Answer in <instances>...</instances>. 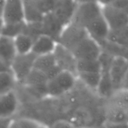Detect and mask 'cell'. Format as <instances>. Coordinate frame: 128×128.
<instances>
[{"label": "cell", "mask_w": 128, "mask_h": 128, "mask_svg": "<svg viewBox=\"0 0 128 128\" xmlns=\"http://www.w3.org/2000/svg\"><path fill=\"white\" fill-rule=\"evenodd\" d=\"M111 5L124 11L128 6V0H114Z\"/></svg>", "instance_id": "cell-27"}, {"label": "cell", "mask_w": 128, "mask_h": 128, "mask_svg": "<svg viewBox=\"0 0 128 128\" xmlns=\"http://www.w3.org/2000/svg\"><path fill=\"white\" fill-rule=\"evenodd\" d=\"M1 19L3 24L25 22L23 0H6Z\"/></svg>", "instance_id": "cell-4"}, {"label": "cell", "mask_w": 128, "mask_h": 128, "mask_svg": "<svg viewBox=\"0 0 128 128\" xmlns=\"http://www.w3.org/2000/svg\"><path fill=\"white\" fill-rule=\"evenodd\" d=\"M16 56L13 38L0 34V59L10 67Z\"/></svg>", "instance_id": "cell-13"}, {"label": "cell", "mask_w": 128, "mask_h": 128, "mask_svg": "<svg viewBox=\"0 0 128 128\" xmlns=\"http://www.w3.org/2000/svg\"><path fill=\"white\" fill-rule=\"evenodd\" d=\"M106 41L121 47L128 46V25L118 30L110 31Z\"/></svg>", "instance_id": "cell-17"}, {"label": "cell", "mask_w": 128, "mask_h": 128, "mask_svg": "<svg viewBox=\"0 0 128 128\" xmlns=\"http://www.w3.org/2000/svg\"><path fill=\"white\" fill-rule=\"evenodd\" d=\"M24 21L27 24L41 23L44 18L32 0H23Z\"/></svg>", "instance_id": "cell-15"}, {"label": "cell", "mask_w": 128, "mask_h": 128, "mask_svg": "<svg viewBox=\"0 0 128 128\" xmlns=\"http://www.w3.org/2000/svg\"><path fill=\"white\" fill-rule=\"evenodd\" d=\"M127 114H128V108H127Z\"/></svg>", "instance_id": "cell-39"}, {"label": "cell", "mask_w": 128, "mask_h": 128, "mask_svg": "<svg viewBox=\"0 0 128 128\" xmlns=\"http://www.w3.org/2000/svg\"><path fill=\"white\" fill-rule=\"evenodd\" d=\"M56 59L54 53L36 56L34 62L33 69L46 73L47 71L56 66Z\"/></svg>", "instance_id": "cell-19"}, {"label": "cell", "mask_w": 128, "mask_h": 128, "mask_svg": "<svg viewBox=\"0 0 128 128\" xmlns=\"http://www.w3.org/2000/svg\"><path fill=\"white\" fill-rule=\"evenodd\" d=\"M54 55L56 64L61 70L71 71L76 74V60L70 50L58 42Z\"/></svg>", "instance_id": "cell-11"}, {"label": "cell", "mask_w": 128, "mask_h": 128, "mask_svg": "<svg viewBox=\"0 0 128 128\" xmlns=\"http://www.w3.org/2000/svg\"><path fill=\"white\" fill-rule=\"evenodd\" d=\"M37 128H50L49 127V126H46V125H44L40 123V124L39 125V126Z\"/></svg>", "instance_id": "cell-35"}, {"label": "cell", "mask_w": 128, "mask_h": 128, "mask_svg": "<svg viewBox=\"0 0 128 128\" xmlns=\"http://www.w3.org/2000/svg\"><path fill=\"white\" fill-rule=\"evenodd\" d=\"M10 70H11L10 66L0 59V73L2 72H5V71H10Z\"/></svg>", "instance_id": "cell-30"}, {"label": "cell", "mask_w": 128, "mask_h": 128, "mask_svg": "<svg viewBox=\"0 0 128 128\" xmlns=\"http://www.w3.org/2000/svg\"><path fill=\"white\" fill-rule=\"evenodd\" d=\"M76 74L78 72H101L102 65L100 60H76Z\"/></svg>", "instance_id": "cell-18"}, {"label": "cell", "mask_w": 128, "mask_h": 128, "mask_svg": "<svg viewBox=\"0 0 128 128\" xmlns=\"http://www.w3.org/2000/svg\"><path fill=\"white\" fill-rule=\"evenodd\" d=\"M114 0H97V2L101 6H105V5L111 4Z\"/></svg>", "instance_id": "cell-31"}, {"label": "cell", "mask_w": 128, "mask_h": 128, "mask_svg": "<svg viewBox=\"0 0 128 128\" xmlns=\"http://www.w3.org/2000/svg\"><path fill=\"white\" fill-rule=\"evenodd\" d=\"M120 90H128V69L124 76Z\"/></svg>", "instance_id": "cell-29"}, {"label": "cell", "mask_w": 128, "mask_h": 128, "mask_svg": "<svg viewBox=\"0 0 128 128\" xmlns=\"http://www.w3.org/2000/svg\"><path fill=\"white\" fill-rule=\"evenodd\" d=\"M105 122L121 123L128 122L127 109L109 102L104 112Z\"/></svg>", "instance_id": "cell-14"}, {"label": "cell", "mask_w": 128, "mask_h": 128, "mask_svg": "<svg viewBox=\"0 0 128 128\" xmlns=\"http://www.w3.org/2000/svg\"><path fill=\"white\" fill-rule=\"evenodd\" d=\"M90 128V127H81V128Z\"/></svg>", "instance_id": "cell-38"}, {"label": "cell", "mask_w": 128, "mask_h": 128, "mask_svg": "<svg viewBox=\"0 0 128 128\" xmlns=\"http://www.w3.org/2000/svg\"><path fill=\"white\" fill-rule=\"evenodd\" d=\"M8 128H20V126H19L18 122V120L13 118V120L11 121Z\"/></svg>", "instance_id": "cell-32"}, {"label": "cell", "mask_w": 128, "mask_h": 128, "mask_svg": "<svg viewBox=\"0 0 128 128\" xmlns=\"http://www.w3.org/2000/svg\"><path fill=\"white\" fill-rule=\"evenodd\" d=\"M34 39L26 32H21L14 38L17 55L28 54L31 52Z\"/></svg>", "instance_id": "cell-16"}, {"label": "cell", "mask_w": 128, "mask_h": 128, "mask_svg": "<svg viewBox=\"0 0 128 128\" xmlns=\"http://www.w3.org/2000/svg\"><path fill=\"white\" fill-rule=\"evenodd\" d=\"M89 36L100 43L101 41L107 40L110 32V28L101 12L93 18L84 26Z\"/></svg>", "instance_id": "cell-8"}, {"label": "cell", "mask_w": 128, "mask_h": 128, "mask_svg": "<svg viewBox=\"0 0 128 128\" xmlns=\"http://www.w3.org/2000/svg\"><path fill=\"white\" fill-rule=\"evenodd\" d=\"M127 47H128V46H127Z\"/></svg>", "instance_id": "cell-40"}, {"label": "cell", "mask_w": 128, "mask_h": 128, "mask_svg": "<svg viewBox=\"0 0 128 128\" xmlns=\"http://www.w3.org/2000/svg\"><path fill=\"white\" fill-rule=\"evenodd\" d=\"M20 128H37L40 123L35 120L28 118H21L18 120Z\"/></svg>", "instance_id": "cell-24"}, {"label": "cell", "mask_w": 128, "mask_h": 128, "mask_svg": "<svg viewBox=\"0 0 128 128\" xmlns=\"http://www.w3.org/2000/svg\"><path fill=\"white\" fill-rule=\"evenodd\" d=\"M88 36V34L83 27L70 22L63 28L58 42L71 51L79 42Z\"/></svg>", "instance_id": "cell-3"}, {"label": "cell", "mask_w": 128, "mask_h": 128, "mask_svg": "<svg viewBox=\"0 0 128 128\" xmlns=\"http://www.w3.org/2000/svg\"><path fill=\"white\" fill-rule=\"evenodd\" d=\"M16 81L11 70L0 73V94L14 91Z\"/></svg>", "instance_id": "cell-21"}, {"label": "cell", "mask_w": 128, "mask_h": 128, "mask_svg": "<svg viewBox=\"0 0 128 128\" xmlns=\"http://www.w3.org/2000/svg\"><path fill=\"white\" fill-rule=\"evenodd\" d=\"M124 12H126V14H127L128 15V7H127V8H126V9H125V10H124Z\"/></svg>", "instance_id": "cell-37"}, {"label": "cell", "mask_w": 128, "mask_h": 128, "mask_svg": "<svg viewBox=\"0 0 128 128\" xmlns=\"http://www.w3.org/2000/svg\"><path fill=\"white\" fill-rule=\"evenodd\" d=\"M102 128H128V122L112 123L104 121Z\"/></svg>", "instance_id": "cell-26"}, {"label": "cell", "mask_w": 128, "mask_h": 128, "mask_svg": "<svg viewBox=\"0 0 128 128\" xmlns=\"http://www.w3.org/2000/svg\"><path fill=\"white\" fill-rule=\"evenodd\" d=\"M2 19L0 18V32H1V28H2Z\"/></svg>", "instance_id": "cell-36"}, {"label": "cell", "mask_w": 128, "mask_h": 128, "mask_svg": "<svg viewBox=\"0 0 128 128\" xmlns=\"http://www.w3.org/2000/svg\"><path fill=\"white\" fill-rule=\"evenodd\" d=\"M70 51L76 60H100L102 54L100 44L89 35L79 42Z\"/></svg>", "instance_id": "cell-2"}, {"label": "cell", "mask_w": 128, "mask_h": 128, "mask_svg": "<svg viewBox=\"0 0 128 128\" xmlns=\"http://www.w3.org/2000/svg\"><path fill=\"white\" fill-rule=\"evenodd\" d=\"M57 44L58 41L56 39L50 35L42 33L34 40L31 53L36 56L52 54Z\"/></svg>", "instance_id": "cell-10"}, {"label": "cell", "mask_w": 128, "mask_h": 128, "mask_svg": "<svg viewBox=\"0 0 128 128\" xmlns=\"http://www.w3.org/2000/svg\"><path fill=\"white\" fill-rule=\"evenodd\" d=\"M36 57L31 52L28 54L17 55L14 59L10 68L17 82L24 81L29 74L33 70Z\"/></svg>", "instance_id": "cell-5"}, {"label": "cell", "mask_w": 128, "mask_h": 128, "mask_svg": "<svg viewBox=\"0 0 128 128\" xmlns=\"http://www.w3.org/2000/svg\"><path fill=\"white\" fill-rule=\"evenodd\" d=\"M101 11L110 31L128 25V15L122 10L108 4L101 6Z\"/></svg>", "instance_id": "cell-6"}, {"label": "cell", "mask_w": 128, "mask_h": 128, "mask_svg": "<svg viewBox=\"0 0 128 128\" xmlns=\"http://www.w3.org/2000/svg\"><path fill=\"white\" fill-rule=\"evenodd\" d=\"M32 2L44 16L51 13L54 8L56 0H32Z\"/></svg>", "instance_id": "cell-23"}, {"label": "cell", "mask_w": 128, "mask_h": 128, "mask_svg": "<svg viewBox=\"0 0 128 128\" xmlns=\"http://www.w3.org/2000/svg\"><path fill=\"white\" fill-rule=\"evenodd\" d=\"M6 0H0V18H1L2 13V10H3L4 6Z\"/></svg>", "instance_id": "cell-34"}, {"label": "cell", "mask_w": 128, "mask_h": 128, "mask_svg": "<svg viewBox=\"0 0 128 128\" xmlns=\"http://www.w3.org/2000/svg\"><path fill=\"white\" fill-rule=\"evenodd\" d=\"M102 72H78L76 74V76L78 77L88 88L97 91L101 81Z\"/></svg>", "instance_id": "cell-20"}, {"label": "cell", "mask_w": 128, "mask_h": 128, "mask_svg": "<svg viewBox=\"0 0 128 128\" xmlns=\"http://www.w3.org/2000/svg\"><path fill=\"white\" fill-rule=\"evenodd\" d=\"M110 102L127 109L128 108V90H119L114 91L110 97Z\"/></svg>", "instance_id": "cell-22"}, {"label": "cell", "mask_w": 128, "mask_h": 128, "mask_svg": "<svg viewBox=\"0 0 128 128\" xmlns=\"http://www.w3.org/2000/svg\"><path fill=\"white\" fill-rule=\"evenodd\" d=\"M76 74L71 71L61 70L56 76L48 80L46 94L52 97L60 96L72 90L76 84Z\"/></svg>", "instance_id": "cell-1"}, {"label": "cell", "mask_w": 128, "mask_h": 128, "mask_svg": "<svg viewBox=\"0 0 128 128\" xmlns=\"http://www.w3.org/2000/svg\"><path fill=\"white\" fill-rule=\"evenodd\" d=\"M50 128H76L72 122L66 120H58L54 122Z\"/></svg>", "instance_id": "cell-25"}, {"label": "cell", "mask_w": 128, "mask_h": 128, "mask_svg": "<svg viewBox=\"0 0 128 128\" xmlns=\"http://www.w3.org/2000/svg\"><path fill=\"white\" fill-rule=\"evenodd\" d=\"M77 4L74 0H56L54 8L51 13L64 26L72 20Z\"/></svg>", "instance_id": "cell-9"}, {"label": "cell", "mask_w": 128, "mask_h": 128, "mask_svg": "<svg viewBox=\"0 0 128 128\" xmlns=\"http://www.w3.org/2000/svg\"><path fill=\"white\" fill-rule=\"evenodd\" d=\"M14 118H0V128H8Z\"/></svg>", "instance_id": "cell-28"}, {"label": "cell", "mask_w": 128, "mask_h": 128, "mask_svg": "<svg viewBox=\"0 0 128 128\" xmlns=\"http://www.w3.org/2000/svg\"><path fill=\"white\" fill-rule=\"evenodd\" d=\"M18 106V99L14 91L0 94V118H14Z\"/></svg>", "instance_id": "cell-12"}, {"label": "cell", "mask_w": 128, "mask_h": 128, "mask_svg": "<svg viewBox=\"0 0 128 128\" xmlns=\"http://www.w3.org/2000/svg\"><path fill=\"white\" fill-rule=\"evenodd\" d=\"M75 2L77 4H78L86 3V2H97V0H74Z\"/></svg>", "instance_id": "cell-33"}, {"label": "cell", "mask_w": 128, "mask_h": 128, "mask_svg": "<svg viewBox=\"0 0 128 128\" xmlns=\"http://www.w3.org/2000/svg\"><path fill=\"white\" fill-rule=\"evenodd\" d=\"M128 69V60L120 55L113 56L108 69V72L114 91L121 87L123 78Z\"/></svg>", "instance_id": "cell-7"}]
</instances>
